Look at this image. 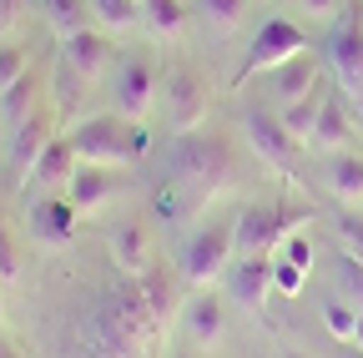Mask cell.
<instances>
[{
	"label": "cell",
	"instance_id": "cell-14",
	"mask_svg": "<svg viewBox=\"0 0 363 358\" xmlns=\"http://www.w3.org/2000/svg\"><path fill=\"white\" fill-rule=\"evenodd\" d=\"M227 293L242 313H262L267 298H272V257L267 252H252V257H238L227 267Z\"/></svg>",
	"mask_w": 363,
	"mask_h": 358
},
{
	"label": "cell",
	"instance_id": "cell-7",
	"mask_svg": "<svg viewBox=\"0 0 363 358\" xmlns=\"http://www.w3.org/2000/svg\"><path fill=\"white\" fill-rule=\"evenodd\" d=\"M71 358H142L147 348L142 343H131L106 313L96 308V313H86V318L71 328V348H66Z\"/></svg>",
	"mask_w": 363,
	"mask_h": 358
},
{
	"label": "cell",
	"instance_id": "cell-29",
	"mask_svg": "<svg viewBox=\"0 0 363 358\" xmlns=\"http://www.w3.org/2000/svg\"><path fill=\"white\" fill-rule=\"evenodd\" d=\"M91 21L101 30H131L142 21V0H91Z\"/></svg>",
	"mask_w": 363,
	"mask_h": 358
},
{
	"label": "cell",
	"instance_id": "cell-12",
	"mask_svg": "<svg viewBox=\"0 0 363 358\" xmlns=\"http://www.w3.org/2000/svg\"><path fill=\"white\" fill-rule=\"evenodd\" d=\"M313 278V237L308 233H288L272 247V293L278 298H298Z\"/></svg>",
	"mask_w": 363,
	"mask_h": 358
},
{
	"label": "cell",
	"instance_id": "cell-8",
	"mask_svg": "<svg viewBox=\"0 0 363 358\" xmlns=\"http://www.w3.org/2000/svg\"><path fill=\"white\" fill-rule=\"evenodd\" d=\"M101 313H106V318L131 338V343H152L157 333H162V323H157V313H152V303H147V293L142 288H136V278L131 283H116L111 293H106V303H101Z\"/></svg>",
	"mask_w": 363,
	"mask_h": 358
},
{
	"label": "cell",
	"instance_id": "cell-20",
	"mask_svg": "<svg viewBox=\"0 0 363 358\" xmlns=\"http://www.w3.org/2000/svg\"><path fill=\"white\" fill-rule=\"evenodd\" d=\"M272 76V101L278 106H293V101H303L308 91H318V76H323V66H318V56H293V61H283L278 71H267Z\"/></svg>",
	"mask_w": 363,
	"mask_h": 358
},
{
	"label": "cell",
	"instance_id": "cell-22",
	"mask_svg": "<svg viewBox=\"0 0 363 358\" xmlns=\"http://www.w3.org/2000/svg\"><path fill=\"white\" fill-rule=\"evenodd\" d=\"M323 187L338 202H363V157L358 152H328L323 157Z\"/></svg>",
	"mask_w": 363,
	"mask_h": 358
},
{
	"label": "cell",
	"instance_id": "cell-1",
	"mask_svg": "<svg viewBox=\"0 0 363 358\" xmlns=\"http://www.w3.org/2000/svg\"><path fill=\"white\" fill-rule=\"evenodd\" d=\"M233 172H238V162H233V147H227L222 137H212V131H202V126L197 131H177V147L167 152V182L187 187L202 202L217 187L233 182Z\"/></svg>",
	"mask_w": 363,
	"mask_h": 358
},
{
	"label": "cell",
	"instance_id": "cell-37",
	"mask_svg": "<svg viewBox=\"0 0 363 358\" xmlns=\"http://www.w3.org/2000/svg\"><path fill=\"white\" fill-rule=\"evenodd\" d=\"M21 16V0H0V26H11Z\"/></svg>",
	"mask_w": 363,
	"mask_h": 358
},
{
	"label": "cell",
	"instance_id": "cell-33",
	"mask_svg": "<svg viewBox=\"0 0 363 358\" xmlns=\"http://www.w3.org/2000/svg\"><path fill=\"white\" fill-rule=\"evenodd\" d=\"M333 228H338V242H343V252L363 262V212H358V207L338 212V222H333Z\"/></svg>",
	"mask_w": 363,
	"mask_h": 358
},
{
	"label": "cell",
	"instance_id": "cell-32",
	"mask_svg": "<svg viewBox=\"0 0 363 358\" xmlns=\"http://www.w3.org/2000/svg\"><path fill=\"white\" fill-rule=\"evenodd\" d=\"M26 71H30V46L26 40H0V91H11Z\"/></svg>",
	"mask_w": 363,
	"mask_h": 358
},
{
	"label": "cell",
	"instance_id": "cell-21",
	"mask_svg": "<svg viewBox=\"0 0 363 358\" xmlns=\"http://www.w3.org/2000/svg\"><path fill=\"white\" fill-rule=\"evenodd\" d=\"M353 142V121H348V106L338 101V91H328L323 111H318V126H313V137H308V152H343Z\"/></svg>",
	"mask_w": 363,
	"mask_h": 358
},
{
	"label": "cell",
	"instance_id": "cell-18",
	"mask_svg": "<svg viewBox=\"0 0 363 358\" xmlns=\"http://www.w3.org/2000/svg\"><path fill=\"white\" fill-rule=\"evenodd\" d=\"M76 167H81V157H76L71 137H66V131H56L51 147L35 157V167H30V177H26L21 187H51V192H56V187H66L71 177H76Z\"/></svg>",
	"mask_w": 363,
	"mask_h": 358
},
{
	"label": "cell",
	"instance_id": "cell-5",
	"mask_svg": "<svg viewBox=\"0 0 363 358\" xmlns=\"http://www.w3.org/2000/svg\"><path fill=\"white\" fill-rule=\"evenodd\" d=\"M157 106V66L152 56H126L111 76V111L126 121H147V111Z\"/></svg>",
	"mask_w": 363,
	"mask_h": 358
},
{
	"label": "cell",
	"instance_id": "cell-25",
	"mask_svg": "<svg viewBox=\"0 0 363 358\" xmlns=\"http://www.w3.org/2000/svg\"><path fill=\"white\" fill-rule=\"evenodd\" d=\"M136 288L147 293V303H152V313H157V323L167 328V323H172V313H177V283H172V273L152 262L147 273L136 278Z\"/></svg>",
	"mask_w": 363,
	"mask_h": 358
},
{
	"label": "cell",
	"instance_id": "cell-4",
	"mask_svg": "<svg viewBox=\"0 0 363 358\" xmlns=\"http://www.w3.org/2000/svg\"><path fill=\"white\" fill-rule=\"evenodd\" d=\"M303 51H308V35H303L298 21H288V16L262 21L257 35H252V46H247V61H242V71H238V86H247V81L262 76V71H278L283 61H293V56H303Z\"/></svg>",
	"mask_w": 363,
	"mask_h": 358
},
{
	"label": "cell",
	"instance_id": "cell-40",
	"mask_svg": "<svg viewBox=\"0 0 363 358\" xmlns=\"http://www.w3.org/2000/svg\"><path fill=\"white\" fill-rule=\"evenodd\" d=\"M278 358H313V353H298V348H283Z\"/></svg>",
	"mask_w": 363,
	"mask_h": 358
},
{
	"label": "cell",
	"instance_id": "cell-30",
	"mask_svg": "<svg viewBox=\"0 0 363 358\" xmlns=\"http://www.w3.org/2000/svg\"><path fill=\"white\" fill-rule=\"evenodd\" d=\"M358 318H363V313L343 298V293H333L328 303H323V328L338 338V343H353V333H358Z\"/></svg>",
	"mask_w": 363,
	"mask_h": 358
},
{
	"label": "cell",
	"instance_id": "cell-34",
	"mask_svg": "<svg viewBox=\"0 0 363 358\" xmlns=\"http://www.w3.org/2000/svg\"><path fill=\"white\" fill-rule=\"evenodd\" d=\"M16 278H21V252H16V233L6 212H0V283H16Z\"/></svg>",
	"mask_w": 363,
	"mask_h": 358
},
{
	"label": "cell",
	"instance_id": "cell-39",
	"mask_svg": "<svg viewBox=\"0 0 363 358\" xmlns=\"http://www.w3.org/2000/svg\"><path fill=\"white\" fill-rule=\"evenodd\" d=\"M353 348L363 353V318H358V333H353Z\"/></svg>",
	"mask_w": 363,
	"mask_h": 358
},
{
	"label": "cell",
	"instance_id": "cell-24",
	"mask_svg": "<svg viewBox=\"0 0 363 358\" xmlns=\"http://www.w3.org/2000/svg\"><path fill=\"white\" fill-rule=\"evenodd\" d=\"M40 81H35V71H26L16 86H11V91H0V126H6V131H16L21 121H30L35 111H40Z\"/></svg>",
	"mask_w": 363,
	"mask_h": 358
},
{
	"label": "cell",
	"instance_id": "cell-11",
	"mask_svg": "<svg viewBox=\"0 0 363 358\" xmlns=\"http://www.w3.org/2000/svg\"><path fill=\"white\" fill-rule=\"evenodd\" d=\"M111 35L101 30V26H86V30H76V35H66L61 40V66H71L86 86H96L106 71H111Z\"/></svg>",
	"mask_w": 363,
	"mask_h": 358
},
{
	"label": "cell",
	"instance_id": "cell-6",
	"mask_svg": "<svg viewBox=\"0 0 363 358\" xmlns=\"http://www.w3.org/2000/svg\"><path fill=\"white\" fill-rule=\"evenodd\" d=\"M242 137H247V147L257 152V162H267V167H278V172H293V162H298V142H293V131L283 126V116L278 111H267V106H252L247 116H242Z\"/></svg>",
	"mask_w": 363,
	"mask_h": 358
},
{
	"label": "cell",
	"instance_id": "cell-16",
	"mask_svg": "<svg viewBox=\"0 0 363 358\" xmlns=\"http://www.w3.org/2000/svg\"><path fill=\"white\" fill-rule=\"evenodd\" d=\"M182 328H187V343H192L197 353H217L222 338H227V308H222L207 288H197V298L187 303V318H182Z\"/></svg>",
	"mask_w": 363,
	"mask_h": 358
},
{
	"label": "cell",
	"instance_id": "cell-2",
	"mask_svg": "<svg viewBox=\"0 0 363 358\" xmlns=\"http://www.w3.org/2000/svg\"><path fill=\"white\" fill-rule=\"evenodd\" d=\"M66 137L76 147L81 162H96V167H126V162H142L152 137L142 121H126L116 111H96V116H81L66 126Z\"/></svg>",
	"mask_w": 363,
	"mask_h": 358
},
{
	"label": "cell",
	"instance_id": "cell-26",
	"mask_svg": "<svg viewBox=\"0 0 363 358\" xmlns=\"http://www.w3.org/2000/svg\"><path fill=\"white\" fill-rule=\"evenodd\" d=\"M323 101H328V91L318 86V91H308L303 101H293V106H283L278 116H283V126L293 131V142L298 147H308V137H313V126H318V111H323Z\"/></svg>",
	"mask_w": 363,
	"mask_h": 358
},
{
	"label": "cell",
	"instance_id": "cell-3",
	"mask_svg": "<svg viewBox=\"0 0 363 358\" xmlns=\"http://www.w3.org/2000/svg\"><path fill=\"white\" fill-rule=\"evenodd\" d=\"M233 262H238V217L233 222L217 217L192 233L187 252H182V278H187V288H212L217 278H227Z\"/></svg>",
	"mask_w": 363,
	"mask_h": 358
},
{
	"label": "cell",
	"instance_id": "cell-9",
	"mask_svg": "<svg viewBox=\"0 0 363 358\" xmlns=\"http://www.w3.org/2000/svg\"><path fill=\"white\" fill-rule=\"evenodd\" d=\"M167 116H172V131H197L207 121V86L187 61H172L167 71Z\"/></svg>",
	"mask_w": 363,
	"mask_h": 358
},
{
	"label": "cell",
	"instance_id": "cell-27",
	"mask_svg": "<svg viewBox=\"0 0 363 358\" xmlns=\"http://www.w3.org/2000/svg\"><path fill=\"white\" fill-rule=\"evenodd\" d=\"M45 21H51V30L61 40L86 30V26H96V21H91V0H45Z\"/></svg>",
	"mask_w": 363,
	"mask_h": 358
},
{
	"label": "cell",
	"instance_id": "cell-31",
	"mask_svg": "<svg viewBox=\"0 0 363 358\" xmlns=\"http://www.w3.org/2000/svg\"><path fill=\"white\" fill-rule=\"evenodd\" d=\"M142 21H147L157 35H182L187 11H182V0H142Z\"/></svg>",
	"mask_w": 363,
	"mask_h": 358
},
{
	"label": "cell",
	"instance_id": "cell-23",
	"mask_svg": "<svg viewBox=\"0 0 363 358\" xmlns=\"http://www.w3.org/2000/svg\"><path fill=\"white\" fill-rule=\"evenodd\" d=\"M111 192H116V182H111V167H96V162H81V167H76V177L66 182V197H71L81 212H91V207H106V202H111Z\"/></svg>",
	"mask_w": 363,
	"mask_h": 358
},
{
	"label": "cell",
	"instance_id": "cell-15",
	"mask_svg": "<svg viewBox=\"0 0 363 358\" xmlns=\"http://www.w3.org/2000/svg\"><path fill=\"white\" fill-rule=\"evenodd\" d=\"M293 233V217L278 212V207H247L238 217V257H252V252H267L278 247L283 237Z\"/></svg>",
	"mask_w": 363,
	"mask_h": 358
},
{
	"label": "cell",
	"instance_id": "cell-35",
	"mask_svg": "<svg viewBox=\"0 0 363 358\" xmlns=\"http://www.w3.org/2000/svg\"><path fill=\"white\" fill-rule=\"evenodd\" d=\"M338 293L348 298V303H363V262L358 257H338Z\"/></svg>",
	"mask_w": 363,
	"mask_h": 358
},
{
	"label": "cell",
	"instance_id": "cell-10",
	"mask_svg": "<svg viewBox=\"0 0 363 358\" xmlns=\"http://www.w3.org/2000/svg\"><path fill=\"white\" fill-rule=\"evenodd\" d=\"M323 61L333 66V76H338L343 91L363 101V21L338 16V26H333V35H328Z\"/></svg>",
	"mask_w": 363,
	"mask_h": 358
},
{
	"label": "cell",
	"instance_id": "cell-19",
	"mask_svg": "<svg viewBox=\"0 0 363 358\" xmlns=\"http://www.w3.org/2000/svg\"><path fill=\"white\" fill-rule=\"evenodd\" d=\"M111 262L121 267L126 278H142L152 267V233L147 222H116L111 228Z\"/></svg>",
	"mask_w": 363,
	"mask_h": 358
},
{
	"label": "cell",
	"instance_id": "cell-17",
	"mask_svg": "<svg viewBox=\"0 0 363 358\" xmlns=\"http://www.w3.org/2000/svg\"><path fill=\"white\" fill-rule=\"evenodd\" d=\"M51 137H56V121L45 116V111H35L30 121H21L16 131H6V157H11V172L21 177H30V167H35V157L51 147Z\"/></svg>",
	"mask_w": 363,
	"mask_h": 358
},
{
	"label": "cell",
	"instance_id": "cell-36",
	"mask_svg": "<svg viewBox=\"0 0 363 358\" xmlns=\"http://www.w3.org/2000/svg\"><path fill=\"white\" fill-rule=\"evenodd\" d=\"M298 11H303L308 21H333V16L343 11V0H298Z\"/></svg>",
	"mask_w": 363,
	"mask_h": 358
},
{
	"label": "cell",
	"instance_id": "cell-13",
	"mask_svg": "<svg viewBox=\"0 0 363 358\" xmlns=\"http://www.w3.org/2000/svg\"><path fill=\"white\" fill-rule=\"evenodd\" d=\"M76 217H81V207H76L71 197L45 192V197L30 202V233H35L40 247H66V242H76V233H81Z\"/></svg>",
	"mask_w": 363,
	"mask_h": 358
},
{
	"label": "cell",
	"instance_id": "cell-38",
	"mask_svg": "<svg viewBox=\"0 0 363 358\" xmlns=\"http://www.w3.org/2000/svg\"><path fill=\"white\" fill-rule=\"evenodd\" d=\"M0 358H26V353H21V348H16L11 338H0Z\"/></svg>",
	"mask_w": 363,
	"mask_h": 358
},
{
	"label": "cell",
	"instance_id": "cell-28",
	"mask_svg": "<svg viewBox=\"0 0 363 358\" xmlns=\"http://www.w3.org/2000/svg\"><path fill=\"white\" fill-rule=\"evenodd\" d=\"M197 11H202V21L212 26V35H233V30L247 21L252 0H197Z\"/></svg>",
	"mask_w": 363,
	"mask_h": 358
},
{
	"label": "cell",
	"instance_id": "cell-41",
	"mask_svg": "<svg viewBox=\"0 0 363 358\" xmlns=\"http://www.w3.org/2000/svg\"><path fill=\"white\" fill-rule=\"evenodd\" d=\"M177 358H192V353H177Z\"/></svg>",
	"mask_w": 363,
	"mask_h": 358
}]
</instances>
